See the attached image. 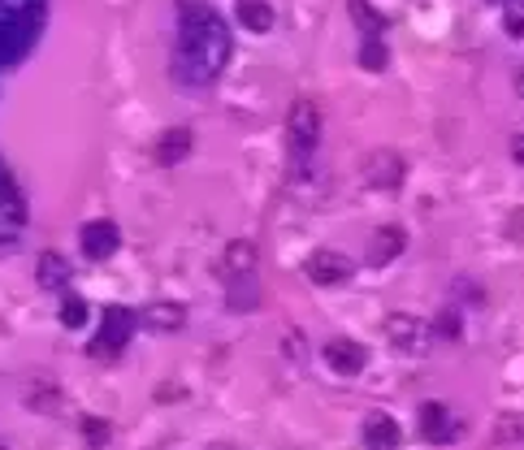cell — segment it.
<instances>
[{
  "label": "cell",
  "instance_id": "obj_1",
  "mask_svg": "<svg viewBox=\"0 0 524 450\" xmlns=\"http://www.w3.org/2000/svg\"><path fill=\"white\" fill-rule=\"evenodd\" d=\"M234 39L221 22V13L208 0H178V57H174V83L182 91L213 87L230 65Z\"/></svg>",
  "mask_w": 524,
  "mask_h": 450
},
{
  "label": "cell",
  "instance_id": "obj_2",
  "mask_svg": "<svg viewBox=\"0 0 524 450\" xmlns=\"http://www.w3.org/2000/svg\"><path fill=\"white\" fill-rule=\"evenodd\" d=\"M321 104L299 96L291 109H286V143H291V169L295 174H304L312 165V156L321 148Z\"/></svg>",
  "mask_w": 524,
  "mask_h": 450
},
{
  "label": "cell",
  "instance_id": "obj_3",
  "mask_svg": "<svg viewBox=\"0 0 524 450\" xmlns=\"http://www.w3.org/2000/svg\"><path fill=\"white\" fill-rule=\"evenodd\" d=\"M135 325H139V312H130V308H104V325H100V334L87 342V351L96 355V360H117V355L126 351V342L135 338Z\"/></svg>",
  "mask_w": 524,
  "mask_h": 450
},
{
  "label": "cell",
  "instance_id": "obj_4",
  "mask_svg": "<svg viewBox=\"0 0 524 450\" xmlns=\"http://www.w3.org/2000/svg\"><path fill=\"white\" fill-rule=\"evenodd\" d=\"M386 338L403 355H425L429 342H434V325L412 312H395V316H386Z\"/></svg>",
  "mask_w": 524,
  "mask_h": 450
},
{
  "label": "cell",
  "instance_id": "obj_5",
  "mask_svg": "<svg viewBox=\"0 0 524 450\" xmlns=\"http://www.w3.org/2000/svg\"><path fill=\"white\" fill-rule=\"evenodd\" d=\"M360 178L369 191H399L403 178H408V161L399 152H373V156H364Z\"/></svg>",
  "mask_w": 524,
  "mask_h": 450
},
{
  "label": "cell",
  "instance_id": "obj_6",
  "mask_svg": "<svg viewBox=\"0 0 524 450\" xmlns=\"http://www.w3.org/2000/svg\"><path fill=\"white\" fill-rule=\"evenodd\" d=\"M321 360L330 364L338 377H356V373H364V364H369V351H364V342H356V338H330L321 347Z\"/></svg>",
  "mask_w": 524,
  "mask_h": 450
},
{
  "label": "cell",
  "instance_id": "obj_7",
  "mask_svg": "<svg viewBox=\"0 0 524 450\" xmlns=\"http://www.w3.org/2000/svg\"><path fill=\"white\" fill-rule=\"evenodd\" d=\"M78 247H83V256L87 260H109L117 247H122V230L109 221V217H100V221H87L83 230H78Z\"/></svg>",
  "mask_w": 524,
  "mask_h": 450
},
{
  "label": "cell",
  "instance_id": "obj_8",
  "mask_svg": "<svg viewBox=\"0 0 524 450\" xmlns=\"http://www.w3.org/2000/svg\"><path fill=\"white\" fill-rule=\"evenodd\" d=\"M304 269H308V282H312V286H338V282H347L356 264H351L343 251L321 247V251H312V256H308Z\"/></svg>",
  "mask_w": 524,
  "mask_h": 450
},
{
  "label": "cell",
  "instance_id": "obj_9",
  "mask_svg": "<svg viewBox=\"0 0 524 450\" xmlns=\"http://www.w3.org/2000/svg\"><path fill=\"white\" fill-rule=\"evenodd\" d=\"M191 148H195V135H191V126H169L161 139L152 143V161L161 165V169H174V165H182L191 156Z\"/></svg>",
  "mask_w": 524,
  "mask_h": 450
},
{
  "label": "cell",
  "instance_id": "obj_10",
  "mask_svg": "<svg viewBox=\"0 0 524 450\" xmlns=\"http://www.w3.org/2000/svg\"><path fill=\"white\" fill-rule=\"evenodd\" d=\"M139 325L152 329V334H178L182 325H187V308L174 299H161V303H148V308L139 312Z\"/></svg>",
  "mask_w": 524,
  "mask_h": 450
},
{
  "label": "cell",
  "instance_id": "obj_11",
  "mask_svg": "<svg viewBox=\"0 0 524 450\" xmlns=\"http://www.w3.org/2000/svg\"><path fill=\"white\" fill-rule=\"evenodd\" d=\"M421 433L429 442H455L464 433L460 420H451V412L442 403H425L421 407Z\"/></svg>",
  "mask_w": 524,
  "mask_h": 450
},
{
  "label": "cell",
  "instance_id": "obj_12",
  "mask_svg": "<svg viewBox=\"0 0 524 450\" xmlns=\"http://www.w3.org/2000/svg\"><path fill=\"white\" fill-rule=\"evenodd\" d=\"M70 277H74V269H70V260H65L61 251H44V256H39L35 282L44 286V290H52V295H65V290H70Z\"/></svg>",
  "mask_w": 524,
  "mask_h": 450
},
{
  "label": "cell",
  "instance_id": "obj_13",
  "mask_svg": "<svg viewBox=\"0 0 524 450\" xmlns=\"http://www.w3.org/2000/svg\"><path fill=\"white\" fill-rule=\"evenodd\" d=\"M360 433H364V446H373V450H395L399 438H403V433H399V420L386 416V412H369V416H364Z\"/></svg>",
  "mask_w": 524,
  "mask_h": 450
},
{
  "label": "cell",
  "instance_id": "obj_14",
  "mask_svg": "<svg viewBox=\"0 0 524 450\" xmlns=\"http://www.w3.org/2000/svg\"><path fill=\"white\" fill-rule=\"evenodd\" d=\"M256 260H260V251H256L252 238H234V243H226V251H221V273L226 277H252Z\"/></svg>",
  "mask_w": 524,
  "mask_h": 450
},
{
  "label": "cell",
  "instance_id": "obj_15",
  "mask_svg": "<svg viewBox=\"0 0 524 450\" xmlns=\"http://www.w3.org/2000/svg\"><path fill=\"white\" fill-rule=\"evenodd\" d=\"M403 247H408V230H403V225H382V230L373 234V264L399 260Z\"/></svg>",
  "mask_w": 524,
  "mask_h": 450
},
{
  "label": "cell",
  "instance_id": "obj_16",
  "mask_svg": "<svg viewBox=\"0 0 524 450\" xmlns=\"http://www.w3.org/2000/svg\"><path fill=\"white\" fill-rule=\"evenodd\" d=\"M234 18H239L247 31L265 35L273 26V5H269V0H239V5H234Z\"/></svg>",
  "mask_w": 524,
  "mask_h": 450
},
{
  "label": "cell",
  "instance_id": "obj_17",
  "mask_svg": "<svg viewBox=\"0 0 524 450\" xmlns=\"http://www.w3.org/2000/svg\"><path fill=\"white\" fill-rule=\"evenodd\" d=\"M347 13H351V22H356L360 26V35H377V39H382L386 35V18H382V13H377L373 5H369V0H347Z\"/></svg>",
  "mask_w": 524,
  "mask_h": 450
},
{
  "label": "cell",
  "instance_id": "obj_18",
  "mask_svg": "<svg viewBox=\"0 0 524 450\" xmlns=\"http://www.w3.org/2000/svg\"><path fill=\"white\" fill-rule=\"evenodd\" d=\"M22 394H26V407H31V412H57L61 407V390L48 386V381H26Z\"/></svg>",
  "mask_w": 524,
  "mask_h": 450
},
{
  "label": "cell",
  "instance_id": "obj_19",
  "mask_svg": "<svg viewBox=\"0 0 524 450\" xmlns=\"http://www.w3.org/2000/svg\"><path fill=\"white\" fill-rule=\"evenodd\" d=\"M386 44H382V39H377V35H364L360 39V65H364V70H373V74H382L386 70Z\"/></svg>",
  "mask_w": 524,
  "mask_h": 450
},
{
  "label": "cell",
  "instance_id": "obj_20",
  "mask_svg": "<svg viewBox=\"0 0 524 450\" xmlns=\"http://www.w3.org/2000/svg\"><path fill=\"white\" fill-rule=\"evenodd\" d=\"M78 429H83V442L96 446V450H104L113 442V425H109V420H100V416H83V425H78Z\"/></svg>",
  "mask_w": 524,
  "mask_h": 450
},
{
  "label": "cell",
  "instance_id": "obj_21",
  "mask_svg": "<svg viewBox=\"0 0 524 450\" xmlns=\"http://www.w3.org/2000/svg\"><path fill=\"white\" fill-rule=\"evenodd\" d=\"M494 442H524V416L503 412L499 420H494Z\"/></svg>",
  "mask_w": 524,
  "mask_h": 450
},
{
  "label": "cell",
  "instance_id": "obj_22",
  "mask_svg": "<svg viewBox=\"0 0 524 450\" xmlns=\"http://www.w3.org/2000/svg\"><path fill=\"white\" fill-rule=\"evenodd\" d=\"M61 325L65 329H83L87 325V303L78 299V295H65L61 299Z\"/></svg>",
  "mask_w": 524,
  "mask_h": 450
},
{
  "label": "cell",
  "instance_id": "obj_23",
  "mask_svg": "<svg viewBox=\"0 0 524 450\" xmlns=\"http://www.w3.org/2000/svg\"><path fill=\"white\" fill-rule=\"evenodd\" d=\"M503 26H507V35L524 39V0H507V18H503Z\"/></svg>",
  "mask_w": 524,
  "mask_h": 450
},
{
  "label": "cell",
  "instance_id": "obj_24",
  "mask_svg": "<svg viewBox=\"0 0 524 450\" xmlns=\"http://www.w3.org/2000/svg\"><path fill=\"white\" fill-rule=\"evenodd\" d=\"M434 329H438L442 338H460V316H455V312H442L438 321H434Z\"/></svg>",
  "mask_w": 524,
  "mask_h": 450
},
{
  "label": "cell",
  "instance_id": "obj_25",
  "mask_svg": "<svg viewBox=\"0 0 524 450\" xmlns=\"http://www.w3.org/2000/svg\"><path fill=\"white\" fill-rule=\"evenodd\" d=\"M282 347H286V355H295V360H304V351H308V342H304V338H299V334H286V342H282Z\"/></svg>",
  "mask_w": 524,
  "mask_h": 450
},
{
  "label": "cell",
  "instance_id": "obj_26",
  "mask_svg": "<svg viewBox=\"0 0 524 450\" xmlns=\"http://www.w3.org/2000/svg\"><path fill=\"white\" fill-rule=\"evenodd\" d=\"M512 156H516V161L524 165V135H516V139H512Z\"/></svg>",
  "mask_w": 524,
  "mask_h": 450
},
{
  "label": "cell",
  "instance_id": "obj_27",
  "mask_svg": "<svg viewBox=\"0 0 524 450\" xmlns=\"http://www.w3.org/2000/svg\"><path fill=\"white\" fill-rule=\"evenodd\" d=\"M516 87H520V96H524V70L516 74Z\"/></svg>",
  "mask_w": 524,
  "mask_h": 450
},
{
  "label": "cell",
  "instance_id": "obj_28",
  "mask_svg": "<svg viewBox=\"0 0 524 450\" xmlns=\"http://www.w3.org/2000/svg\"><path fill=\"white\" fill-rule=\"evenodd\" d=\"M0 450H5V442H0Z\"/></svg>",
  "mask_w": 524,
  "mask_h": 450
},
{
  "label": "cell",
  "instance_id": "obj_29",
  "mask_svg": "<svg viewBox=\"0 0 524 450\" xmlns=\"http://www.w3.org/2000/svg\"><path fill=\"white\" fill-rule=\"evenodd\" d=\"M494 5H499V0H494Z\"/></svg>",
  "mask_w": 524,
  "mask_h": 450
}]
</instances>
